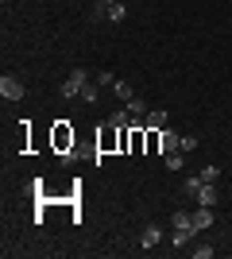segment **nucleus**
Returning a JSON list of instances; mask_svg holds the SVG:
<instances>
[{
    "mask_svg": "<svg viewBox=\"0 0 232 259\" xmlns=\"http://www.w3.org/2000/svg\"><path fill=\"white\" fill-rule=\"evenodd\" d=\"M89 70H81V66H77V70H70V77L66 81H62V97H81V89H85V81H89Z\"/></svg>",
    "mask_w": 232,
    "mask_h": 259,
    "instance_id": "obj_1",
    "label": "nucleus"
},
{
    "mask_svg": "<svg viewBox=\"0 0 232 259\" xmlns=\"http://www.w3.org/2000/svg\"><path fill=\"white\" fill-rule=\"evenodd\" d=\"M0 97H4V101H20L23 97V81H20V77H12V74H4V77H0Z\"/></svg>",
    "mask_w": 232,
    "mask_h": 259,
    "instance_id": "obj_2",
    "label": "nucleus"
},
{
    "mask_svg": "<svg viewBox=\"0 0 232 259\" xmlns=\"http://www.w3.org/2000/svg\"><path fill=\"white\" fill-rule=\"evenodd\" d=\"M97 147H101V155H105V151H112V147H120V128H116V124H109V128L101 132Z\"/></svg>",
    "mask_w": 232,
    "mask_h": 259,
    "instance_id": "obj_3",
    "label": "nucleus"
},
{
    "mask_svg": "<svg viewBox=\"0 0 232 259\" xmlns=\"http://www.w3.org/2000/svg\"><path fill=\"white\" fill-rule=\"evenodd\" d=\"M163 244V228L159 225H144V232H140V248H159Z\"/></svg>",
    "mask_w": 232,
    "mask_h": 259,
    "instance_id": "obj_4",
    "label": "nucleus"
},
{
    "mask_svg": "<svg viewBox=\"0 0 232 259\" xmlns=\"http://www.w3.org/2000/svg\"><path fill=\"white\" fill-rule=\"evenodd\" d=\"M190 217H194V228H198V232L217 221V217H213V205H198V213H190Z\"/></svg>",
    "mask_w": 232,
    "mask_h": 259,
    "instance_id": "obj_5",
    "label": "nucleus"
},
{
    "mask_svg": "<svg viewBox=\"0 0 232 259\" xmlns=\"http://www.w3.org/2000/svg\"><path fill=\"white\" fill-rule=\"evenodd\" d=\"M124 108H128V116H132V120H144L147 112H151L144 97H132V101H124Z\"/></svg>",
    "mask_w": 232,
    "mask_h": 259,
    "instance_id": "obj_6",
    "label": "nucleus"
},
{
    "mask_svg": "<svg viewBox=\"0 0 232 259\" xmlns=\"http://www.w3.org/2000/svg\"><path fill=\"white\" fill-rule=\"evenodd\" d=\"M144 128H159L163 132L166 128V108H151V112L144 116Z\"/></svg>",
    "mask_w": 232,
    "mask_h": 259,
    "instance_id": "obj_7",
    "label": "nucleus"
},
{
    "mask_svg": "<svg viewBox=\"0 0 232 259\" xmlns=\"http://www.w3.org/2000/svg\"><path fill=\"white\" fill-rule=\"evenodd\" d=\"M194 197H198V205H217V190H213V182H201Z\"/></svg>",
    "mask_w": 232,
    "mask_h": 259,
    "instance_id": "obj_8",
    "label": "nucleus"
},
{
    "mask_svg": "<svg viewBox=\"0 0 232 259\" xmlns=\"http://www.w3.org/2000/svg\"><path fill=\"white\" fill-rule=\"evenodd\" d=\"M70 143H74V132H70L66 124H58V128H55V147H58V151H66Z\"/></svg>",
    "mask_w": 232,
    "mask_h": 259,
    "instance_id": "obj_9",
    "label": "nucleus"
},
{
    "mask_svg": "<svg viewBox=\"0 0 232 259\" xmlns=\"http://www.w3.org/2000/svg\"><path fill=\"white\" fill-rule=\"evenodd\" d=\"M163 151H182V136L170 128H163Z\"/></svg>",
    "mask_w": 232,
    "mask_h": 259,
    "instance_id": "obj_10",
    "label": "nucleus"
},
{
    "mask_svg": "<svg viewBox=\"0 0 232 259\" xmlns=\"http://www.w3.org/2000/svg\"><path fill=\"white\" fill-rule=\"evenodd\" d=\"M97 97H101V85H97V77H89L85 89H81V101H85V105H93Z\"/></svg>",
    "mask_w": 232,
    "mask_h": 259,
    "instance_id": "obj_11",
    "label": "nucleus"
},
{
    "mask_svg": "<svg viewBox=\"0 0 232 259\" xmlns=\"http://www.w3.org/2000/svg\"><path fill=\"white\" fill-rule=\"evenodd\" d=\"M201 182H205L201 174H190L186 182H182V197H194V194H198V186H201Z\"/></svg>",
    "mask_w": 232,
    "mask_h": 259,
    "instance_id": "obj_12",
    "label": "nucleus"
},
{
    "mask_svg": "<svg viewBox=\"0 0 232 259\" xmlns=\"http://www.w3.org/2000/svg\"><path fill=\"white\" fill-rule=\"evenodd\" d=\"M109 124H116V128H128V124H132V116H128V108H116V112H112V116H109Z\"/></svg>",
    "mask_w": 232,
    "mask_h": 259,
    "instance_id": "obj_13",
    "label": "nucleus"
},
{
    "mask_svg": "<svg viewBox=\"0 0 232 259\" xmlns=\"http://www.w3.org/2000/svg\"><path fill=\"white\" fill-rule=\"evenodd\" d=\"M112 89H116V97H120V101H132V97H135V93H132V85H128V81H120V77L112 81Z\"/></svg>",
    "mask_w": 232,
    "mask_h": 259,
    "instance_id": "obj_14",
    "label": "nucleus"
},
{
    "mask_svg": "<svg viewBox=\"0 0 232 259\" xmlns=\"http://www.w3.org/2000/svg\"><path fill=\"white\" fill-rule=\"evenodd\" d=\"M190 240H194V232H182V228H174V236H170V244H174V248H186Z\"/></svg>",
    "mask_w": 232,
    "mask_h": 259,
    "instance_id": "obj_15",
    "label": "nucleus"
},
{
    "mask_svg": "<svg viewBox=\"0 0 232 259\" xmlns=\"http://www.w3.org/2000/svg\"><path fill=\"white\" fill-rule=\"evenodd\" d=\"M105 16H109L112 23H120V20H124V4H120V0H116V4H109V8H105Z\"/></svg>",
    "mask_w": 232,
    "mask_h": 259,
    "instance_id": "obj_16",
    "label": "nucleus"
},
{
    "mask_svg": "<svg viewBox=\"0 0 232 259\" xmlns=\"http://www.w3.org/2000/svg\"><path fill=\"white\" fill-rule=\"evenodd\" d=\"M93 77H97V85H101V89L116 81V74H112V70H97V74H93Z\"/></svg>",
    "mask_w": 232,
    "mask_h": 259,
    "instance_id": "obj_17",
    "label": "nucleus"
},
{
    "mask_svg": "<svg viewBox=\"0 0 232 259\" xmlns=\"http://www.w3.org/2000/svg\"><path fill=\"white\" fill-rule=\"evenodd\" d=\"M213 251H217L213 244H194V255L198 259H213Z\"/></svg>",
    "mask_w": 232,
    "mask_h": 259,
    "instance_id": "obj_18",
    "label": "nucleus"
},
{
    "mask_svg": "<svg viewBox=\"0 0 232 259\" xmlns=\"http://www.w3.org/2000/svg\"><path fill=\"white\" fill-rule=\"evenodd\" d=\"M201 178H205V182H217V178H221V166H201Z\"/></svg>",
    "mask_w": 232,
    "mask_h": 259,
    "instance_id": "obj_19",
    "label": "nucleus"
},
{
    "mask_svg": "<svg viewBox=\"0 0 232 259\" xmlns=\"http://www.w3.org/2000/svg\"><path fill=\"white\" fill-rule=\"evenodd\" d=\"M166 166H170V170H182V155H178V151H166Z\"/></svg>",
    "mask_w": 232,
    "mask_h": 259,
    "instance_id": "obj_20",
    "label": "nucleus"
},
{
    "mask_svg": "<svg viewBox=\"0 0 232 259\" xmlns=\"http://www.w3.org/2000/svg\"><path fill=\"white\" fill-rule=\"evenodd\" d=\"M109 4H116V0H97V16H101L105 8H109Z\"/></svg>",
    "mask_w": 232,
    "mask_h": 259,
    "instance_id": "obj_21",
    "label": "nucleus"
}]
</instances>
